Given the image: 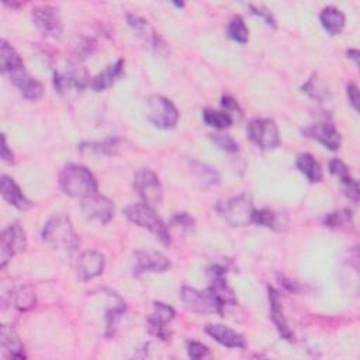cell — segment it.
<instances>
[{
  "mask_svg": "<svg viewBox=\"0 0 360 360\" xmlns=\"http://www.w3.org/2000/svg\"><path fill=\"white\" fill-rule=\"evenodd\" d=\"M208 280H210L208 291L221 307L237 304V296L234 290L230 287L227 278H225V269L222 266L214 264L210 267Z\"/></svg>",
  "mask_w": 360,
  "mask_h": 360,
  "instance_id": "cell-9",
  "label": "cell"
},
{
  "mask_svg": "<svg viewBox=\"0 0 360 360\" xmlns=\"http://www.w3.org/2000/svg\"><path fill=\"white\" fill-rule=\"evenodd\" d=\"M253 222L260 225V227H266L273 231H283L286 228V222L282 221V217H279L273 210L269 208L255 210Z\"/></svg>",
  "mask_w": 360,
  "mask_h": 360,
  "instance_id": "cell-29",
  "label": "cell"
},
{
  "mask_svg": "<svg viewBox=\"0 0 360 360\" xmlns=\"http://www.w3.org/2000/svg\"><path fill=\"white\" fill-rule=\"evenodd\" d=\"M301 90L312 100L318 102V103H325L331 99V92H330L328 86L318 78L317 73L311 75V78L304 83Z\"/></svg>",
  "mask_w": 360,
  "mask_h": 360,
  "instance_id": "cell-28",
  "label": "cell"
},
{
  "mask_svg": "<svg viewBox=\"0 0 360 360\" xmlns=\"http://www.w3.org/2000/svg\"><path fill=\"white\" fill-rule=\"evenodd\" d=\"M249 138L263 151H272L280 145L278 124L270 118H255L248 124Z\"/></svg>",
  "mask_w": 360,
  "mask_h": 360,
  "instance_id": "cell-6",
  "label": "cell"
},
{
  "mask_svg": "<svg viewBox=\"0 0 360 360\" xmlns=\"http://www.w3.org/2000/svg\"><path fill=\"white\" fill-rule=\"evenodd\" d=\"M346 93H348V99H349L352 107L354 110H357V107H359V90H357V86L354 83H349L348 87H346Z\"/></svg>",
  "mask_w": 360,
  "mask_h": 360,
  "instance_id": "cell-41",
  "label": "cell"
},
{
  "mask_svg": "<svg viewBox=\"0 0 360 360\" xmlns=\"http://www.w3.org/2000/svg\"><path fill=\"white\" fill-rule=\"evenodd\" d=\"M221 105L225 107V110H234V111H241L240 110V106H238V103H237V100H234L233 98H230V96H225V98H222L221 99Z\"/></svg>",
  "mask_w": 360,
  "mask_h": 360,
  "instance_id": "cell-44",
  "label": "cell"
},
{
  "mask_svg": "<svg viewBox=\"0 0 360 360\" xmlns=\"http://www.w3.org/2000/svg\"><path fill=\"white\" fill-rule=\"evenodd\" d=\"M27 246L26 231L20 227L17 222L10 224L8 228L3 230L0 237V266L5 267L9 260L21 253Z\"/></svg>",
  "mask_w": 360,
  "mask_h": 360,
  "instance_id": "cell-8",
  "label": "cell"
},
{
  "mask_svg": "<svg viewBox=\"0 0 360 360\" xmlns=\"http://www.w3.org/2000/svg\"><path fill=\"white\" fill-rule=\"evenodd\" d=\"M54 84L58 92H64L66 87H75L78 90H83L87 84H90L87 72L80 66L69 68L65 73H55Z\"/></svg>",
  "mask_w": 360,
  "mask_h": 360,
  "instance_id": "cell-20",
  "label": "cell"
},
{
  "mask_svg": "<svg viewBox=\"0 0 360 360\" xmlns=\"http://www.w3.org/2000/svg\"><path fill=\"white\" fill-rule=\"evenodd\" d=\"M123 71L124 61L118 60L117 62L105 68L96 78H93V80L90 82V87H92L95 92H105L106 89L111 87L117 82V79L123 75Z\"/></svg>",
  "mask_w": 360,
  "mask_h": 360,
  "instance_id": "cell-23",
  "label": "cell"
},
{
  "mask_svg": "<svg viewBox=\"0 0 360 360\" xmlns=\"http://www.w3.org/2000/svg\"><path fill=\"white\" fill-rule=\"evenodd\" d=\"M0 68L3 73H15L24 69V62L16 50L6 41H0Z\"/></svg>",
  "mask_w": 360,
  "mask_h": 360,
  "instance_id": "cell-24",
  "label": "cell"
},
{
  "mask_svg": "<svg viewBox=\"0 0 360 360\" xmlns=\"http://www.w3.org/2000/svg\"><path fill=\"white\" fill-rule=\"evenodd\" d=\"M269 303H270V314H272V321L276 325L280 336L283 339L291 341L294 334L291 332V330L287 325V321L283 315L282 304H280V296L273 287H269Z\"/></svg>",
  "mask_w": 360,
  "mask_h": 360,
  "instance_id": "cell-21",
  "label": "cell"
},
{
  "mask_svg": "<svg viewBox=\"0 0 360 360\" xmlns=\"http://www.w3.org/2000/svg\"><path fill=\"white\" fill-rule=\"evenodd\" d=\"M125 217L135 225L152 233L163 245L170 244L169 230L163 219L156 214L154 207L143 203V204H131L124 210Z\"/></svg>",
  "mask_w": 360,
  "mask_h": 360,
  "instance_id": "cell-3",
  "label": "cell"
},
{
  "mask_svg": "<svg viewBox=\"0 0 360 360\" xmlns=\"http://www.w3.org/2000/svg\"><path fill=\"white\" fill-rule=\"evenodd\" d=\"M10 79L15 86L20 90L23 98L27 100H38L44 95V86L41 82H38L35 78L28 75L26 69H21L19 72H15L10 75Z\"/></svg>",
  "mask_w": 360,
  "mask_h": 360,
  "instance_id": "cell-18",
  "label": "cell"
},
{
  "mask_svg": "<svg viewBox=\"0 0 360 360\" xmlns=\"http://www.w3.org/2000/svg\"><path fill=\"white\" fill-rule=\"evenodd\" d=\"M60 186L66 196L80 200L98 193V182L93 173L78 163H69L61 170Z\"/></svg>",
  "mask_w": 360,
  "mask_h": 360,
  "instance_id": "cell-1",
  "label": "cell"
},
{
  "mask_svg": "<svg viewBox=\"0 0 360 360\" xmlns=\"http://www.w3.org/2000/svg\"><path fill=\"white\" fill-rule=\"evenodd\" d=\"M297 169L312 183H318L323 180V169L311 154H300L296 159Z\"/></svg>",
  "mask_w": 360,
  "mask_h": 360,
  "instance_id": "cell-26",
  "label": "cell"
},
{
  "mask_svg": "<svg viewBox=\"0 0 360 360\" xmlns=\"http://www.w3.org/2000/svg\"><path fill=\"white\" fill-rule=\"evenodd\" d=\"M82 211L87 219L99 224H107L114 217L113 203L98 193L82 200Z\"/></svg>",
  "mask_w": 360,
  "mask_h": 360,
  "instance_id": "cell-10",
  "label": "cell"
},
{
  "mask_svg": "<svg viewBox=\"0 0 360 360\" xmlns=\"http://www.w3.org/2000/svg\"><path fill=\"white\" fill-rule=\"evenodd\" d=\"M303 134L308 138L317 140L320 144H323L325 148L331 151H338L342 144L339 131L335 128L332 123L328 121L311 124L309 127L303 129Z\"/></svg>",
  "mask_w": 360,
  "mask_h": 360,
  "instance_id": "cell-14",
  "label": "cell"
},
{
  "mask_svg": "<svg viewBox=\"0 0 360 360\" xmlns=\"http://www.w3.org/2000/svg\"><path fill=\"white\" fill-rule=\"evenodd\" d=\"M320 21H321L323 27L331 35H338V34L342 33L345 23H346V19H345V15L338 8L328 6L321 12Z\"/></svg>",
  "mask_w": 360,
  "mask_h": 360,
  "instance_id": "cell-27",
  "label": "cell"
},
{
  "mask_svg": "<svg viewBox=\"0 0 360 360\" xmlns=\"http://www.w3.org/2000/svg\"><path fill=\"white\" fill-rule=\"evenodd\" d=\"M203 120L207 125L214 127L217 129L228 128L233 124V117L227 111H215L211 109H207L203 111Z\"/></svg>",
  "mask_w": 360,
  "mask_h": 360,
  "instance_id": "cell-31",
  "label": "cell"
},
{
  "mask_svg": "<svg viewBox=\"0 0 360 360\" xmlns=\"http://www.w3.org/2000/svg\"><path fill=\"white\" fill-rule=\"evenodd\" d=\"M117 148H118L117 140H106L103 143H89L80 147L82 151H89V152L92 151L99 155H111L117 151Z\"/></svg>",
  "mask_w": 360,
  "mask_h": 360,
  "instance_id": "cell-35",
  "label": "cell"
},
{
  "mask_svg": "<svg viewBox=\"0 0 360 360\" xmlns=\"http://www.w3.org/2000/svg\"><path fill=\"white\" fill-rule=\"evenodd\" d=\"M0 193H2L5 201L20 211H27L33 207V203L24 196L19 185L8 174H2L0 177Z\"/></svg>",
  "mask_w": 360,
  "mask_h": 360,
  "instance_id": "cell-16",
  "label": "cell"
},
{
  "mask_svg": "<svg viewBox=\"0 0 360 360\" xmlns=\"http://www.w3.org/2000/svg\"><path fill=\"white\" fill-rule=\"evenodd\" d=\"M189 168L195 174V177L197 179V182L204 189H213L219 185V174L214 168L195 159L189 161Z\"/></svg>",
  "mask_w": 360,
  "mask_h": 360,
  "instance_id": "cell-25",
  "label": "cell"
},
{
  "mask_svg": "<svg viewBox=\"0 0 360 360\" xmlns=\"http://www.w3.org/2000/svg\"><path fill=\"white\" fill-rule=\"evenodd\" d=\"M106 267V258L99 251H86L80 255L78 262V279L80 282L92 280L103 273Z\"/></svg>",
  "mask_w": 360,
  "mask_h": 360,
  "instance_id": "cell-15",
  "label": "cell"
},
{
  "mask_svg": "<svg viewBox=\"0 0 360 360\" xmlns=\"http://www.w3.org/2000/svg\"><path fill=\"white\" fill-rule=\"evenodd\" d=\"M33 21L44 34L53 38H60L62 34V21L58 10L51 6H38L33 10Z\"/></svg>",
  "mask_w": 360,
  "mask_h": 360,
  "instance_id": "cell-13",
  "label": "cell"
},
{
  "mask_svg": "<svg viewBox=\"0 0 360 360\" xmlns=\"http://www.w3.org/2000/svg\"><path fill=\"white\" fill-rule=\"evenodd\" d=\"M41 237L45 244L54 249L75 251L79 246V237L71 219L64 214L53 215L45 222Z\"/></svg>",
  "mask_w": 360,
  "mask_h": 360,
  "instance_id": "cell-2",
  "label": "cell"
},
{
  "mask_svg": "<svg viewBox=\"0 0 360 360\" xmlns=\"http://www.w3.org/2000/svg\"><path fill=\"white\" fill-rule=\"evenodd\" d=\"M206 332L225 348H230V349H245L246 348L245 338L241 334H238L237 331L231 330L230 327H225L221 324H208L206 327Z\"/></svg>",
  "mask_w": 360,
  "mask_h": 360,
  "instance_id": "cell-17",
  "label": "cell"
},
{
  "mask_svg": "<svg viewBox=\"0 0 360 360\" xmlns=\"http://www.w3.org/2000/svg\"><path fill=\"white\" fill-rule=\"evenodd\" d=\"M228 37L237 42L245 44L249 41V28L242 17H234L228 24Z\"/></svg>",
  "mask_w": 360,
  "mask_h": 360,
  "instance_id": "cell-32",
  "label": "cell"
},
{
  "mask_svg": "<svg viewBox=\"0 0 360 360\" xmlns=\"http://www.w3.org/2000/svg\"><path fill=\"white\" fill-rule=\"evenodd\" d=\"M10 303L20 311H28L35 307V294L28 286H19L10 293Z\"/></svg>",
  "mask_w": 360,
  "mask_h": 360,
  "instance_id": "cell-30",
  "label": "cell"
},
{
  "mask_svg": "<svg viewBox=\"0 0 360 360\" xmlns=\"http://www.w3.org/2000/svg\"><path fill=\"white\" fill-rule=\"evenodd\" d=\"M172 222L176 227L185 228V230H192L195 227V219L188 214V213H179L172 218Z\"/></svg>",
  "mask_w": 360,
  "mask_h": 360,
  "instance_id": "cell-39",
  "label": "cell"
},
{
  "mask_svg": "<svg viewBox=\"0 0 360 360\" xmlns=\"http://www.w3.org/2000/svg\"><path fill=\"white\" fill-rule=\"evenodd\" d=\"M188 353L192 359H196V360L211 357V350L201 342H196V341L188 342Z\"/></svg>",
  "mask_w": 360,
  "mask_h": 360,
  "instance_id": "cell-38",
  "label": "cell"
},
{
  "mask_svg": "<svg viewBox=\"0 0 360 360\" xmlns=\"http://www.w3.org/2000/svg\"><path fill=\"white\" fill-rule=\"evenodd\" d=\"M249 8L252 9V13H253V15H256V16L264 19V21H266L269 26L276 27V21H275L272 13H270L269 10H266V9L262 8V6H253V5H251Z\"/></svg>",
  "mask_w": 360,
  "mask_h": 360,
  "instance_id": "cell-40",
  "label": "cell"
},
{
  "mask_svg": "<svg viewBox=\"0 0 360 360\" xmlns=\"http://www.w3.org/2000/svg\"><path fill=\"white\" fill-rule=\"evenodd\" d=\"M210 140L222 151L225 152H237L240 150L238 143L231 137L228 134H219V132H214L210 134Z\"/></svg>",
  "mask_w": 360,
  "mask_h": 360,
  "instance_id": "cell-36",
  "label": "cell"
},
{
  "mask_svg": "<svg viewBox=\"0 0 360 360\" xmlns=\"http://www.w3.org/2000/svg\"><path fill=\"white\" fill-rule=\"evenodd\" d=\"M127 21H128V26L137 33V35L145 42L148 44L150 47L152 48H159L162 47V39L161 37L158 35V33L154 30V27L150 24V21H147L143 17H138V16H134V15H128L127 17Z\"/></svg>",
  "mask_w": 360,
  "mask_h": 360,
  "instance_id": "cell-22",
  "label": "cell"
},
{
  "mask_svg": "<svg viewBox=\"0 0 360 360\" xmlns=\"http://www.w3.org/2000/svg\"><path fill=\"white\" fill-rule=\"evenodd\" d=\"M182 300L185 305L197 314H222V307L211 296V293L200 291L192 287L182 289Z\"/></svg>",
  "mask_w": 360,
  "mask_h": 360,
  "instance_id": "cell-11",
  "label": "cell"
},
{
  "mask_svg": "<svg viewBox=\"0 0 360 360\" xmlns=\"http://www.w3.org/2000/svg\"><path fill=\"white\" fill-rule=\"evenodd\" d=\"M174 315H176V312L170 305L158 301V303H154V314L151 315L150 321L166 325L169 321H172L174 318Z\"/></svg>",
  "mask_w": 360,
  "mask_h": 360,
  "instance_id": "cell-34",
  "label": "cell"
},
{
  "mask_svg": "<svg viewBox=\"0 0 360 360\" xmlns=\"http://www.w3.org/2000/svg\"><path fill=\"white\" fill-rule=\"evenodd\" d=\"M346 54H348V58H350L356 62V65L359 64V51L357 50H349Z\"/></svg>",
  "mask_w": 360,
  "mask_h": 360,
  "instance_id": "cell-45",
  "label": "cell"
},
{
  "mask_svg": "<svg viewBox=\"0 0 360 360\" xmlns=\"http://www.w3.org/2000/svg\"><path fill=\"white\" fill-rule=\"evenodd\" d=\"M0 349L5 357L10 359H26L24 346L12 325H2L0 328Z\"/></svg>",
  "mask_w": 360,
  "mask_h": 360,
  "instance_id": "cell-19",
  "label": "cell"
},
{
  "mask_svg": "<svg viewBox=\"0 0 360 360\" xmlns=\"http://www.w3.org/2000/svg\"><path fill=\"white\" fill-rule=\"evenodd\" d=\"M343 193L346 195L348 199L357 203V200H359V186H357L356 180H353V182H350L349 185L343 186Z\"/></svg>",
  "mask_w": 360,
  "mask_h": 360,
  "instance_id": "cell-42",
  "label": "cell"
},
{
  "mask_svg": "<svg viewBox=\"0 0 360 360\" xmlns=\"http://www.w3.org/2000/svg\"><path fill=\"white\" fill-rule=\"evenodd\" d=\"M353 221V214L350 210H339L335 213H330L324 218L325 227L330 228H339L343 225H350Z\"/></svg>",
  "mask_w": 360,
  "mask_h": 360,
  "instance_id": "cell-33",
  "label": "cell"
},
{
  "mask_svg": "<svg viewBox=\"0 0 360 360\" xmlns=\"http://www.w3.org/2000/svg\"><path fill=\"white\" fill-rule=\"evenodd\" d=\"M217 211L231 227H246L253 222L255 207L248 195H240L218 203Z\"/></svg>",
  "mask_w": 360,
  "mask_h": 360,
  "instance_id": "cell-4",
  "label": "cell"
},
{
  "mask_svg": "<svg viewBox=\"0 0 360 360\" xmlns=\"http://www.w3.org/2000/svg\"><path fill=\"white\" fill-rule=\"evenodd\" d=\"M169 267V259L161 252L137 251L134 253V275L163 273Z\"/></svg>",
  "mask_w": 360,
  "mask_h": 360,
  "instance_id": "cell-12",
  "label": "cell"
},
{
  "mask_svg": "<svg viewBox=\"0 0 360 360\" xmlns=\"http://www.w3.org/2000/svg\"><path fill=\"white\" fill-rule=\"evenodd\" d=\"M330 172H331V174H334L335 177H338L341 180L342 186H346V185H349L350 182H353V180H354L350 176L349 168L341 159H332L330 162Z\"/></svg>",
  "mask_w": 360,
  "mask_h": 360,
  "instance_id": "cell-37",
  "label": "cell"
},
{
  "mask_svg": "<svg viewBox=\"0 0 360 360\" xmlns=\"http://www.w3.org/2000/svg\"><path fill=\"white\" fill-rule=\"evenodd\" d=\"M147 117L158 128L170 129L174 128L179 121V111L176 106L165 96L152 95L147 100Z\"/></svg>",
  "mask_w": 360,
  "mask_h": 360,
  "instance_id": "cell-5",
  "label": "cell"
},
{
  "mask_svg": "<svg viewBox=\"0 0 360 360\" xmlns=\"http://www.w3.org/2000/svg\"><path fill=\"white\" fill-rule=\"evenodd\" d=\"M0 155H2V159H3L6 163H15L13 152H12V151L9 150V147H8L5 135H2V152H0Z\"/></svg>",
  "mask_w": 360,
  "mask_h": 360,
  "instance_id": "cell-43",
  "label": "cell"
},
{
  "mask_svg": "<svg viewBox=\"0 0 360 360\" xmlns=\"http://www.w3.org/2000/svg\"><path fill=\"white\" fill-rule=\"evenodd\" d=\"M134 188L145 204L155 207L163 200V188L158 174L147 168L140 169L134 176Z\"/></svg>",
  "mask_w": 360,
  "mask_h": 360,
  "instance_id": "cell-7",
  "label": "cell"
}]
</instances>
